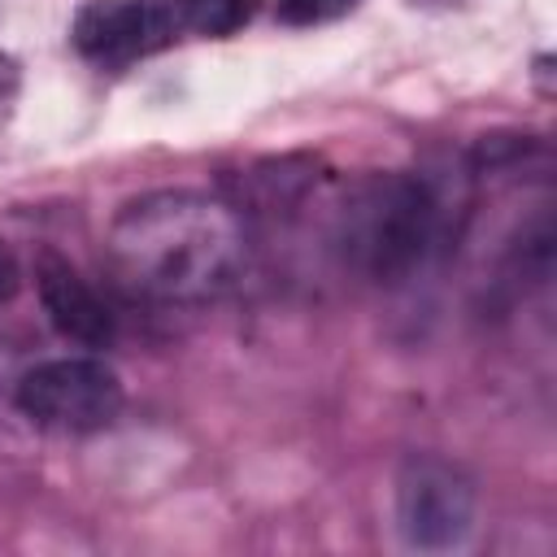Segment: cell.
Listing matches in <instances>:
<instances>
[{"label":"cell","instance_id":"9c48e42d","mask_svg":"<svg viewBox=\"0 0 557 557\" xmlns=\"http://www.w3.org/2000/svg\"><path fill=\"white\" fill-rule=\"evenodd\" d=\"M17 283H22V265H17V257L0 244V300H9V296L17 292Z\"/></svg>","mask_w":557,"mask_h":557},{"label":"cell","instance_id":"30bf717a","mask_svg":"<svg viewBox=\"0 0 557 557\" xmlns=\"http://www.w3.org/2000/svg\"><path fill=\"white\" fill-rule=\"evenodd\" d=\"M13 91H17V65L0 52V117H4V109H9V100H13Z\"/></svg>","mask_w":557,"mask_h":557},{"label":"cell","instance_id":"52a82bcc","mask_svg":"<svg viewBox=\"0 0 557 557\" xmlns=\"http://www.w3.org/2000/svg\"><path fill=\"white\" fill-rule=\"evenodd\" d=\"M257 9H261V0H187V26L209 39H222V35H235L239 26H248Z\"/></svg>","mask_w":557,"mask_h":557},{"label":"cell","instance_id":"ba28073f","mask_svg":"<svg viewBox=\"0 0 557 557\" xmlns=\"http://www.w3.org/2000/svg\"><path fill=\"white\" fill-rule=\"evenodd\" d=\"M357 0H278V17L292 26H313V22H331L339 13H348Z\"/></svg>","mask_w":557,"mask_h":557},{"label":"cell","instance_id":"7a4b0ae2","mask_svg":"<svg viewBox=\"0 0 557 557\" xmlns=\"http://www.w3.org/2000/svg\"><path fill=\"white\" fill-rule=\"evenodd\" d=\"M431 235L435 200L405 174L370 178L344 205V248L374 278H400L409 265H418Z\"/></svg>","mask_w":557,"mask_h":557},{"label":"cell","instance_id":"6da1fadb","mask_svg":"<svg viewBox=\"0 0 557 557\" xmlns=\"http://www.w3.org/2000/svg\"><path fill=\"white\" fill-rule=\"evenodd\" d=\"M113 278L148 300L200 305L222 296L248 265V235L226 200L200 191H152L109 226Z\"/></svg>","mask_w":557,"mask_h":557},{"label":"cell","instance_id":"8992f818","mask_svg":"<svg viewBox=\"0 0 557 557\" xmlns=\"http://www.w3.org/2000/svg\"><path fill=\"white\" fill-rule=\"evenodd\" d=\"M35 287H39V300L52 318V326L83 344V348H100L113 339V313L104 309V300L96 296V287L70 265L61 261L57 252H39L35 261Z\"/></svg>","mask_w":557,"mask_h":557},{"label":"cell","instance_id":"5b68a950","mask_svg":"<svg viewBox=\"0 0 557 557\" xmlns=\"http://www.w3.org/2000/svg\"><path fill=\"white\" fill-rule=\"evenodd\" d=\"M396 518L409 544H457L474 518V487L457 466L440 457H413L396 487Z\"/></svg>","mask_w":557,"mask_h":557},{"label":"cell","instance_id":"277c9868","mask_svg":"<svg viewBox=\"0 0 557 557\" xmlns=\"http://www.w3.org/2000/svg\"><path fill=\"white\" fill-rule=\"evenodd\" d=\"M187 30V0H87L74 17V48L122 65L174 44Z\"/></svg>","mask_w":557,"mask_h":557},{"label":"cell","instance_id":"3957f363","mask_svg":"<svg viewBox=\"0 0 557 557\" xmlns=\"http://www.w3.org/2000/svg\"><path fill=\"white\" fill-rule=\"evenodd\" d=\"M17 405L30 422L48 431L83 435L117 418L122 383L96 357H52L17 379Z\"/></svg>","mask_w":557,"mask_h":557}]
</instances>
